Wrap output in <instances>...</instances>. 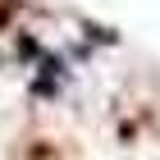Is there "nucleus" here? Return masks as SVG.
<instances>
[{"instance_id": "1", "label": "nucleus", "mask_w": 160, "mask_h": 160, "mask_svg": "<svg viewBox=\"0 0 160 160\" xmlns=\"http://www.w3.org/2000/svg\"><path fill=\"white\" fill-rule=\"evenodd\" d=\"M87 32H92L96 41H114V32H110V28H96V23H87Z\"/></svg>"}]
</instances>
